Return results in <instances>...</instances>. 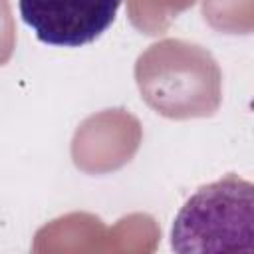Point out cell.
I'll use <instances>...</instances> for the list:
<instances>
[{
    "label": "cell",
    "instance_id": "cell-1",
    "mask_svg": "<svg viewBox=\"0 0 254 254\" xmlns=\"http://www.w3.org/2000/svg\"><path fill=\"white\" fill-rule=\"evenodd\" d=\"M179 254L254 252V187L226 175L200 187L179 210L171 228Z\"/></svg>",
    "mask_w": 254,
    "mask_h": 254
},
{
    "label": "cell",
    "instance_id": "cell-2",
    "mask_svg": "<svg viewBox=\"0 0 254 254\" xmlns=\"http://www.w3.org/2000/svg\"><path fill=\"white\" fill-rule=\"evenodd\" d=\"M123 0H20V16L42 44L81 48L103 36Z\"/></svg>",
    "mask_w": 254,
    "mask_h": 254
}]
</instances>
